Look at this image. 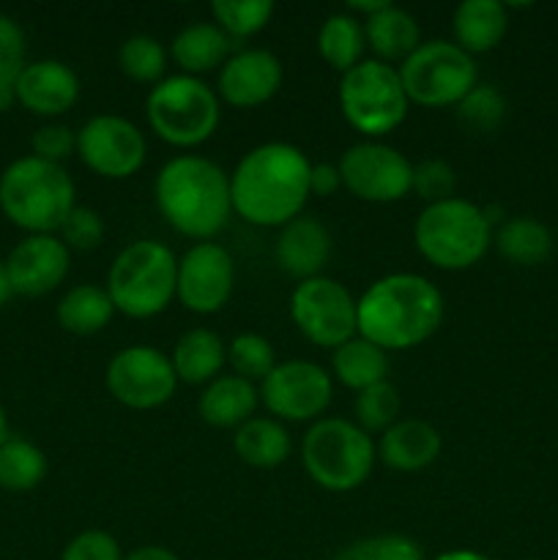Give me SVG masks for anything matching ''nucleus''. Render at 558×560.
I'll use <instances>...</instances> for the list:
<instances>
[{"instance_id":"nucleus-41","label":"nucleus","mask_w":558,"mask_h":560,"mask_svg":"<svg viewBox=\"0 0 558 560\" xmlns=\"http://www.w3.org/2000/svg\"><path fill=\"white\" fill-rule=\"evenodd\" d=\"M58 233H60V241H63L69 249H77V252L96 249L104 238V219L102 213L93 211V208L74 206Z\"/></svg>"},{"instance_id":"nucleus-15","label":"nucleus","mask_w":558,"mask_h":560,"mask_svg":"<svg viewBox=\"0 0 558 560\" xmlns=\"http://www.w3.org/2000/svg\"><path fill=\"white\" fill-rule=\"evenodd\" d=\"M235 288V262L217 241L189 246L178 260L175 299L197 315H213L230 301Z\"/></svg>"},{"instance_id":"nucleus-42","label":"nucleus","mask_w":558,"mask_h":560,"mask_svg":"<svg viewBox=\"0 0 558 560\" xmlns=\"http://www.w3.org/2000/svg\"><path fill=\"white\" fill-rule=\"evenodd\" d=\"M33 156L44 159V162L60 164L63 159H69L71 153H77V135L63 124H47L42 129L33 131L31 137Z\"/></svg>"},{"instance_id":"nucleus-26","label":"nucleus","mask_w":558,"mask_h":560,"mask_svg":"<svg viewBox=\"0 0 558 560\" xmlns=\"http://www.w3.org/2000/svg\"><path fill=\"white\" fill-rule=\"evenodd\" d=\"M364 36L372 52L383 63H392V60L403 63L421 44L419 22L405 9H397V5H386L383 11L372 14L364 25Z\"/></svg>"},{"instance_id":"nucleus-28","label":"nucleus","mask_w":558,"mask_h":560,"mask_svg":"<svg viewBox=\"0 0 558 560\" xmlns=\"http://www.w3.org/2000/svg\"><path fill=\"white\" fill-rule=\"evenodd\" d=\"M55 315H58L60 328H66L69 334L91 337V334H98L113 320L115 306L107 288H98V284H77V288H71L60 299Z\"/></svg>"},{"instance_id":"nucleus-36","label":"nucleus","mask_w":558,"mask_h":560,"mask_svg":"<svg viewBox=\"0 0 558 560\" xmlns=\"http://www.w3.org/2000/svg\"><path fill=\"white\" fill-rule=\"evenodd\" d=\"M228 364L233 366V375L249 383H263L277 366V355H274L271 342L260 334H239L228 345Z\"/></svg>"},{"instance_id":"nucleus-9","label":"nucleus","mask_w":558,"mask_h":560,"mask_svg":"<svg viewBox=\"0 0 558 560\" xmlns=\"http://www.w3.org/2000/svg\"><path fill=\"white\" fill-rule=\"evenodd\" d=\"M403 91L419 107H457L476 88V60L454 42H421L397 69Z\"/></svg>"},{"instance_id":"nucleus-44","label":"nucleus","mask_w":558,"mask_h":560,"mask_svg":"<svg viewBox=\"0 0 558 560\" xmlns=\"http://www.w3.org/2000/svg\"><path fill=\"white\" fill-rule=\"evenodd\" d=\"M342 189V175L334 164H312L310 173V195L332 197Z\"/></svg>"},{"instance_id":"nucleus-27","label":"nucleus","mask_w":558,"mask_h":560,"mask_svg":"<svg viewBox=\"0 0 558 560\" xmlns=\"http://www.w3.org/2000/svg\"><path fill=\"white\" fill-rule=\"evenodd\" d=\"M235 454L249 468H279L290 457V435L277 419L255 416L235 430Z\"/></svg>"},{"instance_id":"nucleus-2","label":"nucleus","mask_w":558,"mask_h":560,"mask_svg":"<svg viewBox=\"0 0 558 560\" xmlns=\"http://www.w3.org/2000/svg\"><path fill=\"white\" fill-rule=\"evenodd\" d=\"M359 337L381 350H410L441 328L443 295L419 273H388L356 301Z\"/></svg>"},{"instance_id":"nucleus-12","label":"nucleus","mask_w":558,"mask_h":560,"mask_svg":"<svg viewBox=\"0 0 558 560\" xmlns=\"http://www.w3.org/2000/svg\"><path fill=\"white\" fill-rule=\"evenodd\" d=\"M104 381H107L109 394L131 410L162 408L173 399L175 386H178L170 355L151 345H131L115 353Z\"/></svg>"},{"instance_id":"nucleus-46","label":"nucleus","mask_w":558,"mask_h":560,"mask_svg":"<svg viewBox=\"0 0 558 560\" xmlns=\"http://www.w3.org/2000/svg\"><path fill=\"white\" fill-rule=\"evenodd\" d=\"M386 5H392V3H388V0H350L348 11H353V14H364L367 20H370L372 14L383 11Z\"/></svg>"},{"instance_id":"nucleus-18","label":"nucleus","mask_w":558,"mask_h":560,"mask_svg":"<svg viewBox=\"0 0 558 560\" xmlns=\"http://www.w3.org/2000/svg\"><path fill=\"white\" fill-rule=\"evenodd\" d=\"M282 85V63L268 49H239L219 69V96L239 109H252L274 98Z\"/></svg>"},{"instance_id":"nucleus-40","label":"nucleus","mask_w":558,"mask_h":560,"mask_svg":"<svg viewBox=\"0 0 558 560\" xmlns=\"http://www.w3.org/2000/svg\"><path fill=\"white\" fill-rule=\"evenodd\" d=\"M410 189L432 206V202H443V200H452L454 189H457V173L449 162L443 159H425L421 164L414 167V184Z\"/></svg>"},{"instance_id":"nucleus-8","label":"nucleus","mask_w":558,"mask_h":560,"mask_svg":"<svg viewBox=\"0 0 558 560\" xmlns=\"http://www.w3.org/2000/svg\"><path fill=\"white\" fill-rule=\"evenodd\" d=\"M301 459L317 487L328 492H350L370 479L375 446L353 421L321 419L306 430Z\"/></svg>"},{"instance_id":"nucleus-49","label":"nucleus","mask_w":558,"mask_h":560,"mask_svg":"<svg viewBox=\"0 0 558 560\" xmlns=\"http://www.w3.org/2000/svg\"><path fill=\"white\" fill-rule=\"evenodd\" d=\"M9 419H5V410L3 405H0V446H3L5 441H9Z\"/></svg>"},{"instance_id":"nucleus-37","label":"nucleus","mask_w":558,"mask_h":560,"mask_svg":"<svg viewBox=\"0 0 558 560\" xmlns=\"http://www.w3.org/2000/svg\"><path fill=\"white\" fill-rule=\"evenodd\" d=\"M457 118L470 131H496L507 118V98L498 88L476 82V88H470L457 104Z\"/></svg>"},{"instance_id":"nucleus-20","label":"nucleus","mask_w":558,"mask_h":560,"mask_svg":"<svg viewBox=\"0 0 558 560\" xmlns=\"http://www.w3.org/2000/svg\"><path fill=\"white\" fill-rule=\"evenodd\" d=\"M277 262L288 277L306 282L323 277V268L332 260V233L315 217H295L279 228Z\"/></svg>"},{"instance_id":"nucleus-25","label":"nucleus","mask_w":558,"mask_h":560,"mask_svg":"<svg viewBox=\"0 0 558 560\" xmlns=\"http://www.w3.org/2000/svg\"><path fill=\"white\" fill-rule=\"evenodd\" d=\"M170 361H173L178 381L189 383V386H200V383L217 381L224 361H228V348L208 328H191L175 342Z\"/></svg>"},{"instance_id":"nucleus-34","label":"nucleus","mask_w":558,"mask_h":560,"mask_svg":"<svg viewBox=\"0 0 558 560\" xmlns=\"http://www.w3.org/2000/svg\"><path fill=\"white\" fill-rule=\"evenodd\" d=\"M118 66L129 80L156 85L167 69V49L153 36H131L120 44Z\"/></svg>"},{"instance_id":"nucleus-17","label":"nucleus","mask_w":558,"mask_h":560,"mask_svg":"<svg viewBox=\"0 0 558 560\" xmlns=\"http://www.w3.org/2000/svg\"><path fill=\"white\" fill-rule=\"evenodd\" d=\"M69 246L55 235H27L5 257L11 288L16 295H47L58 288L69 273Z\"/></svg>"},{"instance_id":"nucleus-31","label":"nucleus","mask_w":558,"mask_h":560,"mask_svg":"<svg viewBox=\"0 0 558 560\" xmlns=\"http://www.w3.org/2000/svg\"><path fill=\"white\" fill-rule=\"evenodd\" d=\"M364 25L353 14H332L317 33V52L332 69L350 71L364 60Z\"/></svg>"},{"instance_id":"nucleus-47","label":"nucleus","mask_w":558,"mask_h":560,"mask_svg":"<svg viewBox=\"0 0 558 560\" xmlns=\"http://www.w3.org/2000/svg\"><path fill=\"white\" fill-rule=\"evenodd\" d=\"M11 295H16V293H14V288H11L9 271H5V260H0V306L9 304Z\"/></svg>"},{"instance_id":"nucleus-38","label":"nucleus","mask_w":558,"mask_h":560,"mask_svg":"<svg viewBox=\"0 0 558 560\" xmlns=\"http://www.w3.org/2000/svg\"><path fill=\"white\" fill-rule=\"evenodd\" d=\"M399 416V394L392 383H377V386L364 388L356 397V424L370 435V432H386L388 427L397 424Z\"/></svg>"},{"instance_id":"nucleus-14","label":"nucleus","mask_w":558,"mask_h":560,"mask_svg":"<svg viewBox=\"0 0 558 560\" xmlns=\"http://www.w3.org/2000/svg\"><path fill=\"white\" fill-rule=\"evenodd\" d=\"M77 153L88 170L109 180L131 178L146 164L142 131L120 115H96L77 131Z\"/></svg>"},{"instance_id":"nucleus-4","label":"nucleus","mask_w":558,"mask_h":560,"mask_svg":"<svg viewBox=\"0 0 558 560\" xmlns=\"http://www.w3.org/2000/svg\"><path fill=\"white\" fill-rule=\"evenodd\" d=\"M74 206V180L60 164L22 156L0 175V208L31 235H53Z\"/></svg>"},{"instance_id":"nucleus-32","label":"nucleus","mask_w":558,"mask_h":560,"mask_svg":"<svg viewBox=\"0 0 558 560\" xmlns=\"http://www.w3.org/2000/svg\"><path fill=\"white\" fill-rule=\"evenodd\" d=\"M47 476V457L25 438H9L0 446V487L9 492L36 490Z\"/></svg>"},{"instance_id":"nucleus-22","label":"nucleus","mask_w":558,"mask_h":560,"mask_svg":"<svg viewBox=\"0 0 558 560\" xmlns=\"http://www.w3.org/2000/svg\"><path fill=\"white\" fill-rule=\"evenodd\" d=\"M257 402H260V392L255 383L244 381L239 375H222L206 386L200 394V410L202 421L219 430H239L249 419H255Z\"/></svg>"},{"instance_id":"nucleus-11","label":"nucleus","mask_w":558,"mask_h":560,"mask_svg":"<svg viewBox=\"0 0 558 560\" xmlns=\"http://www.w3.org/2000/svg\"><path fill=\"white\" fill-rule=\"evenodd\" d=\"M295 328L317 348H342L359 334V310L353 295L337 279L315 277L299 282L290 295Z\"/></svg>"},{"instance_id":"nucleus-16","label":"nucleus","mask_w":558,"mask_h":560,"mask_svg":"<svg viewBox=\"0 0 558 560\" xmlns=\"http://www.w3.org/2000/svg\"><path fill=\"white\" fill-rule=\"evenodd\" d=\"M332 377L315 361H282L263 381L260 399L277 419L312 421L332 402Z\"/></svg>"},{"instance_id":"nucleus-35","label":"nucleus","mask_w":558,"mask_h":560,"mask_svg":"<svg viewBox=\"0 0 558 560\" xmlns=\"http://www.w3.org/2000/svg\"><path fill=\"white\" fill-rule=\"evenodd\" d=\"M25 69V33L11 16L0 14V113L16 102V80Z\"/></svg>"},{"instance_id":"nucleus-43","label":"nucleus","mask_w":558,"mask_h":560,"mask_svg":"<svg viewBox=\"0 0 558 560\" xmlns=\"http://www.w3.org/2000/svg\"><path fill=\"white\" fill-rule=\"evenodd\" d=\"M60 560H124L118 541L104 530H82L69 541Z\"/></svg>"},{"instance_id":"nucleus-48","label":"nucleus","mask_w":558,"mask_h":560,"mask_svg":"<svg viewBox=\"0 0 558 560\" xmlns=\"http://www.w3.org/2000/svg\"><path fill=\"white\" fill-rule=\"evenodd\" d=\"M435 560H490V558L479 556V552H470V550H454V552H443V556H438Z\"/></svg>"},{"instance_id":"nucleus-19","label":"nucleus","mask_w":558,"mask_h":560,"mask_svg":"<svg viewBox=\"0 0 558 560\" xmlns=\"http://www.w3.org/2000/svg\"><path fill=\"white\" fill-rule=\"evenodd\" d=\"M80 98V77L63 60H33L16 80V102L33 115H63Z\"/></svg>"},{"instance_id":"nucleus-45","label":"nucleus","mask_w":558,"mask_h":560,"mask_svg":"<svg viewBox=\"0 0 558 560\" xmlns=\"http://www.w3.org/2000/svg\"><path fill=\"white\" fill-rule=\"evenodd\" d=\"M124 560H178V556L170 550H164V547L148 545V547H137V550H131Z\"/></svg>"},{"instance_id":"nucleus-39","label":"nucleus","mask_w":558,"mask_h":560,"mask_svg":"<svg viewBox=\"0 0 558 560\" xmlns=\"http://www.w3.org/2000/svg\"><path fill=\"white\" fill-rule=\"evenodd\" d=\"M334 560H425L419 545L408 536H370L345 547Z\"/></svg>"},{"instance_id":"nucleus-5","label":"nucleus","mask_w":558,"mask_h":560,"mask_svg":"<svg viewBox=\"0 0 558 560\" xmlns=\"http://www.w3.org/2000/svg\"><path fill=\"white\" fill-rule=\"evenodd\" d=\"M178 260L159 241H135L109 266L107 293L115 312L135 320L162 315L175 299Z\"/></svg>"},{"instance_id":"nucleus-7","label":"nucleus","mask_w":558,"mask_h":560,"mask_svg":"<svg viewBox=\"0 0 558 560\" xmlns=\"http://www.w3.org/2000/svg\"><path fill=\"white\" fill-rule=\"evenodd\" d=\"M148 126L173 148H195L219 126V98L200 77L173 74L151 88L146 98Z\"/></svg>"},{"instance_id":"nucleus-21","label":"nucleus","mask_w":558,"mask_h":560,"mask_svg":"<svg viewBox=\"0 0 558 560\" xmlns=\"http://www.w3.org/2000/svg\"><path fill=\"white\" fill-rule=\"evenodd\" d=\"M377 454L388 468L399 474H416L430 468L441 454V435L421 419H405L388 427L377 443Z\"/></svg>"},{"instance_id":"nucleus-6","label":"nucleus","mask_w":558,"mask_h":560,"mask_svg":"<svg viewBox=\"0 0 558 560\" xmlns=\"http://www.w3.org/2000/svg\"><path fill=\"white\" fill-rule=\"evenodd\" d=\"M416 249L443 271H465L490 249L492 228L485 211L468 200L432 202L419 213L414 228Z\"/></svg>"},{"instance_id":"nucleus-24","label":"nucleus","mask_w":558,"mask_h":560,"mask_svg":"<svg viewBox=\"0 0 558 560\" xmlns=\"http://www.w3.org/2000/svg\"><path fill=\"white\" fill-rule=\"evenodd\" d=\"M507 5L498 0H463L452 14L454 44L474 58L490 52L507 36Z\"/></svg>"},{"instance_id":"nucleus-30","label":"nucleus","mask_w":558,"mask_h":560,"mask_svg":"<svg viewBox=\"0 0 558 560\" xmlns=\"http://www.w3.org/2000/svg\"><path fill=\"white\" fill-rule=\"evenodd\" d=\"M496 246L503 260L514 262V266H539L550 257L553 235L536 219L514 217L501 222L496 233Z\"/></svg>"},{"instance_id":"nucleus-10","label":"nucleus","mask_w":558,"mask_h":560,"mask_svg":"<svg viewBox=\"0 0 558 560\" xmlns=\"http://www.w3.org/2000/svg\"><path fill=\"white\" fill-rule=\"evenodd\" d=\"M408 104L397 69L377 58L361 60L339 82V109L367 137H383L397 129L408 115Z\"/></svg>"},{"instance_id":"nucleus-29","label":"nucleus","mask_w":558,"mask_h":560,"mask_svg":"<svg viewBox=\"0 0 558 560\" xmlns=\"http://www.w3.org/2000/svg\"><path fill=\"white\" fill-rule=\"evenodd\" d=\"M332 370L342 386L353 388V392H364V388L377 386V383H386L388 355L377 345L356 337L345 342L342 348L334 350Z\"/></svg>"},{"instance_id":"nucleus-1","label":"nucleus","mask_w":558,"mask_h":560,"mask_svg":"<svg viewBox=\"0 0 558 560\" xmlns=\"http://www.w3.org/2000/svg\"><path fill=\"white\" fill-rule=\"evenodd\" d=\"M312 164L290 142L252 148L230 175L233 211L257 228H284L310 200Z\"/></svg>"},{"instance_id":"nucleus-33","label":"nucleus","mask_w":558,"mask_h":560,"mask_svg":"<svg viewBox=\"0 0 558 560\" xmlns=\"http://www.w3.org/2000/svg\"><path fill=\"white\" fill-rule=\"evenodd\" d=\"M211 14L233 42H244L271 22L274 3L271 0H213Z\"/></svg>"},{"instance_id":"nucleus-23","label":"nucleus","mask_w":558,"mask_h":560,"mask_svg":"<svg viewBox=\"0 0 558 560\" xmlns=\"http://www.w3.org/2000/svg\"><path fill=\"white\" fill-rule=\"evenodd\" d=\"M239 42L228 36L217 22H191L170 44V55L189 77L222 69Z\"/></svg>"},{"instance_id":"nucleus-3","label":"nucleus","mask_w":558,"mask_h":560,"mask_svg":"<svg viewBox=\"0 0 558 560\" xmlns=\"http://www.w3.org/2000/svg\"><path fill=\"white\" fill-rule=\"evenodd\" d=\"M153 197L164 222L186 238L211 241L233 213L230 175L202 156H175L159 170Z\"/></svg>"},{"instance_id":"nucleus-13","label":"nucleus","mask_w":558,"mask_h":560,"mask_svg":"<svg viewBox=\"0 0 558 560\" xmlns=\"http://www.w3.org/2000/svg\"><path fill=\"white\" fill-rule=\"evenodd\" d=\"M337 167L345 189L364 202H397L414 184V167L408 159L383 142L350 145Z\"/></svg>"}]
</instances>
